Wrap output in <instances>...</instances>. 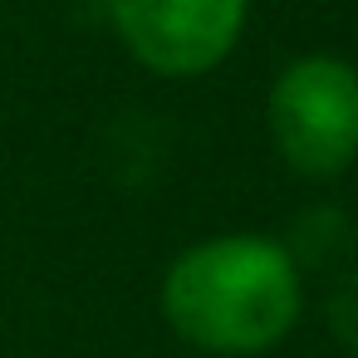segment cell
<instances>
[{
  "label": "cell",
  "mask_w": 358,
  "mask_h": 358,
  "mask_svg": "<svg viewBox=\"0 0 358 358\" xmlns=\"http://www.w3.org/2000/svg\"><path fill=\"white\" fill-rule=\"evenodd\" d=\"M167 329L211 358H260L304 319V275L280 236L221 231L182 245L157 285Z\"/></svg>",
  "instance_id": "1"
},
{
  "label": "cell",
  "mask_w": 358,
  "mask_h": 358,
  "mask_svg": "<svg viewBox=\"0 0 358 358\" xmlns=\"http://www.w3.org/2000/svg\"><path fill=\"white\" fill-rule=\"evenodd\" d=\"M275 157L304 182H334L358 162V64L343 55L289 59L265 94Z\"/></svg>",
  "instance_id": "2"
},
{
  "label": "cell",
  "mask_w": 358,
  "mask_h": 358,
  "mask_svg": "<svg viewBox=\"0 0 358 358\" xmlns=\"http://www.w3.org/2000/svg\"><path fill=\"white\" fill-rule=\"evenodd\" d=\"M123 55L172 84L216 74L250 30V0H99Z\"/></svg>",
  "instance_id": "3"
},
{
  "label": "cell",
  "mask_w": 358,
  "mask_h": 358,
  "mask_svg": "<svg viewBox=\"0 0 358 358\" xmlns=\"http://www.w3.org/2000/svg\"><path fill=\"white\" fill-rule=\"evenodd\" d=\"M280 241H285L289 260L299 265V275H309L319 265H338V255L353 245V226L338 206H309L294 216L289 236H280Z\"/></svg>",
  "instance_id": "4"
},
{
  "label": "cell",
  "mask_w": 358,
  "mask_h": 358,
  "mask_svg": "<svg viewBox=\"0 0 358 358\" xmlns=\"http://www.w3.org/2000/svg\"><path fill=\"white\" fill-rule=\"evenodd\" d=\"M324 324H329L334 343L358 358V270L334 275V285L324 294Z\"/></svg>",
  "instance_id": "5"
}]
</instances>
